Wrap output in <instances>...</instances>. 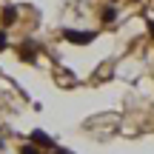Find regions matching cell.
<instances>
[{"instance_id": "obj_5", "label": "cell", "mask_w": 154, "mask_h": 154, "mask_svg": "<svg viewBox=\"0 0 154 154\" xmlns=\"http://www.w3.org/2000/svg\"><path fill=\"white\" fill-rule=\"evenodd\" d=\"M20 154H40V151H37V146H23Z\"/></svg>"}, {"instance_id": "obj_8", "label": "cell", "mask_w": 154, "mask_h": 154, "mask_svg": "<svg viewBox=\"0 0 154 154\" xmlns=\"http://www.w3.org/2000/svg\"><path fill=\"white\" fill-rule=\"evenodd\" d=\"M57 154H69V151H57Z\"/></svg>"}, {"instance_id": "obj_1", "label": "cell", "mask_w": 154, "mask_h": 154, "mask_svg": "<svg viewBox=\"0 0 154 154\" xmlns=\"http://www.w3.org/2000/svg\"><path fill=\"white\" fill-rule=\"evenodd\" d=\"M63 37L69 40V43L74 46H88L94 37H97V32H80V29H63Z\"/></svg>"}, {"instance_id": "obj_7", "label": "cell", "mask_w": 154, "mask_h": 154, "mask_svg": "<svg viewBox=\"0 0 154 154\" xmlns=\"http://www.w3.org/2000/svg\"><path fill=\"white\" fill-rule=\"evenodd\" d=\"M146 26H149V34H151V40H154V20H149Z\"/></svg>"}, {"instance_id": "obj_4", "label": "cell", "mask_w": 154, "mask_h": 154, "mask_svg": "<svg viewBox=\"0 0 154 154\" xmlns=\"http://www.w3.org/2000/svg\"><path fill=\"white\" fill-rule=\"evenodd\" d=\"M100 17H103V23H114L117 20V9H114V6H106Z\"/></svg>"}, {"instance_id": "obj_2", "label": "cell", "mask_w": 154, "mask_h": 154, "mask_svg": "<svg viewBox=\"0 0 154 154\" xmlns=\"http://www.w3.org/2000/svg\"><path fill=\"white\" fill-rule=\"evenodd\" d=\"M32 143H37V149H54V146H57L54 140H51L46 131H40V128H34V131H32Z\"/></svg>"}, {"instance_id": "obj_6", "label": "cell", "mask_w": 154, "mask_h": 154, "mask_svg": "<svg viewBox=\"0 0 154 154\" xmlns=\"http://www.w3.org/2000/svg\"><path fill=\"white\" fill-rule=\"evenodd\" d=\"M6 46H9V34H6V32H0V51H3Z\"/></svg>"}, {"instance_id": "obj_3", "label": "cell", "mask_w": 154, "mask_h": 154, "mask_svg": "<svg viewBox=\"0 0 154 154\" xmlns=\"http://www.w3.org/2000/svg\"><path fill=\"white\" fill-rule=\"evenodd\" d=\"M14 20H17V9H14V6H6V11H3V23H6V26H11Z\"/></svg>"}]
</instances>
